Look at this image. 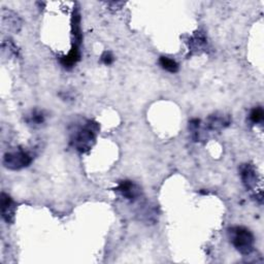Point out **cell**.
<instances>
[{
    "instance_id": "6da1fadb",
    "label": "cell",
    "mask_w": 264,
    "mask_h": 264,
    "mask_svg": "<svg viewBox=\"0 0 264 264\" xmlns=\"http://www.w3.org/2000/svg\"><path fill=\"white\" fill-rule=\"evenodd\" d=\"M231 244L243 255H250L254 249V236L251 231L243 226H235L228 230Z\"/></svg>"
},
{
    "instance_id": "7a4b0ae2",
    "label": "cell",
    "mask_w": 264,
    "mask_h": 264,
    "mask_svg": "<svg viewBox=\"0 0 264 264\" xmlns=\"http://www.w3.org/2000/svg\"><path fill=\"white\" fill-rule=\"evenodd\" d=\"M98 130V126L89 121L84 127L80 128L73 138V144L74 147L84 153L91 149L93 144L95 143V137H96V131Z\"/></svg>"
},
{
    "instance_id": "3957f363",
    "label": "cell",
    "mask_w": 264,
    "mask_h": 264,
    "mask_svg": "<svg viewBox=\"0 0 264 264\" xmlns=\"http://www.w3.org/2000/svg\"><path fill=\"white\" fill-rule=\"evenodd\" d=\"M32 162V157L29 153L18 150L14 152L7 153L4 157V164L5 167L12 171H19L24 168H27Z\"/></svg>"
},
{
    "instance_id": "277c9868",
    "label": "cell",
    "mask_w": 264,
    "mask_h": 264,
    "mask_svg": "<svg viewBox=\"0 0 264 264\" xmlns=\"http://www.w3.org/2000/svg\"><path fill=\"white\" fill-rule=\"evenodd\" d=\"M116 191L121 194L126 200L130 202H135L141 196V189L138 185L132 183L131 181H122L119 183Z\"/></svg>"
},
{
    "instance_id": "5b68a950",
    "label": "cell",
    "mask_w": 264,
    "mask_h": 264,
    "mask_svg": "<svg viewBox=\"0 0 264 264\" xmlns=\"http://www.w3.org/2000/svg\"><path fill=\"white\" fill-rule=\"evenodd\" d=\"M0 206H2V214L3 218L7 223H13L15 220V203L11 198L10 195L3 193L2 201H0Z\"/></svg>"
},
{
    "instance_id": "8992f818",
    "label": "cell",
    "mask_w": 264,
    "mask_h": 264,
    "mask_svg": "<svg viewBox=\"0 0 264 264\" xmlns=\"http://www.w3.org/2000/svg\"><path fill=\"white\" fill-rule=\"evenodd\" d=\"M240 172L244 186L249 190L255 188L257 184V174L253 165L243 164Z\"/></svg>"
},
{
    "instance_id": "52a82bcc",
    "label": "cell",
    "mask_w": 264,
    "mask_h": 264,
    "mask_svg": "<svg viewBox=\"0 0 264 264\" xmlns=\"http://www.w3.org/2000/svg\"><path fill=\"white\" fill-rule=\"evenodd\" d=\"M80 59H81L80 48H79V45L75 44L73 46L72 50L70 51V53L60 59V62H61V64L64 66L65 69L71 70L80 61Z\"/></svg>"
},
{
    "instance_id": "ba28073f",
    "label": "cell",
    "mask_w": 264,
    "mask_h": 264,
    "mask_svg": "<svg viewBox=\"0 0 264 264\" xmlns=\"http://www.w3.org/2000/svg\"><path fill=\"white\" fill-rule=\"evenodd\" d=\"M230 123L229 119L227 118H224L222 116H218V115H214V116H211L209 119H208V122H207V127L212 130V131H217V130H220L226 126H228Z\"/></svg>"
},
{
    "instance_id": "9c48e42d",
    "label": "cell",
    "mask_w": 264,
    "mask_h": 264,
    "mask_svg": "<svg viewBox=\"0 0 264 264\" xmlns=\"http://www.w3.org/2000/svg\"><path fill=\"white\" fill-rule=\"evenodd\" d=\"M159 64L164 71H167L171 74H176L179 71V64L174 59H171L169 57H160Z\"/></svg>"
},
{
    "instance_id": "30bf717a",
    "label": "cell",
    "mask_w": 264,
    "mask_h": 264,
    "mask_svg": "<svg viewBox=\"0 0 264 264\" xmlns=\"http://www.w3.org/2000/svg\"><path fill=\"white\" fill-rule=\"evenodd\" d=\"M263 118H264V112H263L262 108H256L250 114V121L253 124H258V123L262 122Z\"/></svg>"
},
{
    "instance_id": "8fae6325",
    "label": "cell",
    "mask_w": 264,
    "mask_h": 264,
    "mask_svg": "<svg viewBox=\"0 0 264 264\" xmlns=\"http://www.w3.org/2000/svg\"><path fill=\"white\" fill-rule=\"evenodd\" d=\"M30 124H35V125H41L45 122V116L42 112L40 111H35L31 116L29 117V119L27 120Z\"/></svg>"
},
{
    "instance_id": "7c38bea8",
    "label": "cell",
    "mask_w": 264,
    "mask_h": 264,
    "mask_svg": "<svg viewBox=\"0 0 264 264\" xmlns=\"http://www.w3.org/2000/svg\"><path fill=\"white\" fill-rule=\"evenodd\" d=\"M102 61L106 65H111L114 62V56L111 52H105L104 55L102 56Z\"/></svg>"
}]
</instances>
